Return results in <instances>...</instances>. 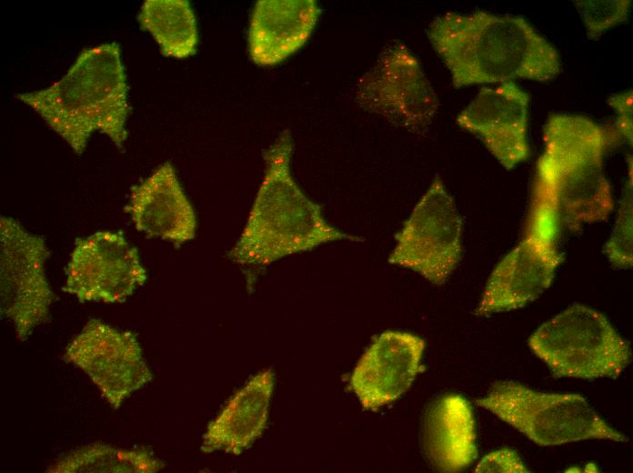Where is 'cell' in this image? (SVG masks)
<instances>
[{"instance_id":"9a60e30c","label":"cell","mask_w":633,"mask_h":473,"mask_svg":"<svg viewBox=\"0 0 633 473\" xmlns=\"http://www.w3.org/2000/svg\"><path fill=\"white\" fill-rule=\"evenodd\" d=\"M125 210L137 230L148 236L179 246L196 236L195 211L169 163L132 187Z\"/></svg>"},{"instance_id":"4fadbf2b","label":"cell","mask_w":633,"mask_h":473,"mask_svg":"<svg viewBox=\"0 0 633 473\" xmlns=\"http://www.w3.org/2000/svg\"><path fill=\"white\" fill-rule=\"evenodd\" d=\"M529 96L514 81L483 87L457 115V124L478 137L510 170L530 156L528 139Z\"/></svg>"},{"instance_id":"e0dca14e","label":"cell","mask_w":633,"mask_h":473,"mask_svg":"<svg viewBox=\"0 0 633 473\" xmlns=\"http://www.w3.org/2000/svg\"><path fill=\"white\" fill-rule=\"evenodd\" d=\"M274 386L272 369L252 377L208 425L202 452L224 451L237 456L248 449L266 428Z\"/></svg>"},{"instance_id":"ac0fdd59","label":"cell","mask_w":633,"mask_h":473,"mask_svg":"<svg viewBox=\"0 0 633 473\" xmlns=\"http://www.w3.org/2000/svg\"><path fill=\"white\" fill-rule=\"evenodd\" d=\"M423 448L432 466L443 472H457L476 459L475 420L469 402L457 394L436 399L423 426Z\"/></svg>"},{"instance_id":"3957f363","label":"cell","mask_w":633,"mask_h":473,"mask_svg":"<svg viewBox=\"0 0 633 473\" xmlns=\"http://www.w3.org/2000/svg\"><path fill=\"white\" fill-rule=\"evenodd\" d=\"M292 154L291 135L284 131L265 154L263 182L246 226L227 253L233 262L265 266L328 242H364L330 225L321 206L304 194L291 173Z\"/></svg>"},{"instance_id":"2e32d148","label":"cell","mask_w":633,"mask_h":473,"mask_svg":"<svg viewBox=\"0 0 633 473\" xmlns=\"http://www.w3.org/2000/svg\"><path fill=\"white\" fill-rule=\"evenodd\" d=\"M315 0H260L253 8L248 52L254 63L275 65L300 49L320 15Z\"/></svg>"},{"instance_id":"603a6c76","label":"cell","mask_w":633,"mask_h":473,"mask_svg":"<svg viewBox=\"0 0 633 473\" xmlns=\"http://www.w3.org/2000/svg\"><path fill=\"white\" fill-rule=\"evenodd\" d=\"M475 472H528L518 454L510 448H501L485 456Z\"/></svg>"},{"instance_id":"7c38bea8","label":"cell","mask_w":633,"mask_h":473,"mask_svg":"<svg viewBox=\"0 0 633 473\" xmlns=\"http://www.w3.org/2000/svg\"><path fill=\"white\" fill-rule=\"evenodd\" d=\"M146 278L137 250L119 233L99 231L75 240L63 290L80 302L121 303Z\"/></svg>"},{"instance_id":"ba28073f","label":"cell","mask_w":633,"mask_h":473,"mask_svg":"<svg viewBox=\"0 0 633 473\" xmlns=\"http://www.w3.org/2000/svg\"><path fill=\"white\" fill-rule=\"evenodd\" d=\"M356 100L366 111L413 133L427 130L439 106L420 61L398 40L388 43L360 78Z\"/></svg>"},{"instance_id":"44dd1931","label":"cell","mask_w":633,"mask_h":473,"mask_svg":"<svg viewBox=\"0 0 633 473\" xmlns=\"http://www.w3.org/2000/svg\"><path fill=\"white\" fill-rule=\"evenodd\" d=\"M632 161L628 162V176L624 187L613 232L603 247L610 264L619 269L632 267Z\"/></svg>"},{"instance_id":"7402d4cb","label":"cell","mask_w":633,"mask_h":473,"mask_svg":"<svg viewBox=\"0 0 633 473\" xmlns=\"http://www.w3.org/2000/svg\"><path fill=\"white\" fill-rule=\"evenodd\" d=\"M586 28L587 36L595 40L611 28L624 23L630 13L629 0L573 1Z\"/></svg>"},{"instance_id":"8992f818","label":"cell","mask_w":633,"mask_h":473,"mask_svg":"<svg viewBox=\"0 0 633 473\" xmlns=\"http://www.w3.org/2000/svg\"><path fill=\"white\" fill-rule=\"evenodd\" d=\"M476 403L539 446L586 439L628 441L578 394H547L514 381H498Z\"/></svg>"},{"instance_id":"30bf717a","label":"cell","mask_w":633,"mask_h":473,"mask_svg":"<svg viewBox=\"0 0 633 473\" xmlns=\"http://www.w3.org/2000/svg\"><path fill=\"white\" fill-rule=\"evenodd\" d=\"M49 255L42 236L27 232L12 217L1 216V315L13 324L19 340L49 317L55 299L45 271Z\"/></svg>"},{"instance_id":"9c48e42d","label":"cell","mask_w":633,"mask_h":473,"mask_svg":"<svg viewBox=\"0 0 633 473\" xmlns=\"http://www.w3.org/2000/svg\"><path fill=\"white\" fill-rule=\"evenodd\" d=\"M559 230L552 216L528 215L525 236L489 276L477 316L523 307L549 287L564 260L557 245Z\"/></svg>"},{"instance_id":"d6986e66","label":"cell","mask_w":633,"mask_h":473,"mask_svg":"<svg viewBox=\"0 0 633 473\" xmlns=\"http://www.w3.org/2000/svg\"><path fill=\"white\" fill-rule=\"evenodd\" d=\"M143 30L148 31L166 56L186 58L198 45L194 10L186 0H146L138 14Z\"/></svg>"},{"instance_id":"5bb4252c","label":"cell","mask_w":633,"mask_h":473,"mask_svg":"<svg viewBox=\"0 0 633 473\" xmlns=\"http://www.w3.org/2000/svg\"><path fill=\"white\" fill-rule=\"evenodd\" d=\"M425 342L399 331L375 338L357 364L350 386L366 409H376L403 395L420 371Z\"/></svg>"},{"instance_id":"6da1fadb","label":"cell","mask_w":633,"mask_h":473,"mask_svg":"<svg viewBox=\"0 0 633 473\" xmlns=\"http://www.w3.org/2000/svg\"><path fill=\"white\" fill-rule=\"evenodd\" d=\"M427 35L455 88L548 81L561 70L554 45L519 15L447 12L430 22Z\"/></svg>"},{"instance_id":"cb8c5ba5","label":"cell","mask_w":633,"mask_h":473,"mask_svg":"<svg viewBox=\"0 0 633 473\" xmlns=\"http://www.w3.org/2000/svg\"><path fill=\"white\" fill-rule=\"evenodd\" d=\"M608 105L617 114L616 126L628 143L632 145L633 135V92L631 89L616 93L608 99Z\"/></svg>"},{"instance_id":"5b68a950","label":"cell","mask_w":633,"mask_h":473,"mask_svg":"<svg viewBox=\"0 0 633 473\" xmlns=\"http://www.w3.org/2000/svg\"><path fill=\"white\" fill-rule=\"evenodd\" d=\"M528 345L557 377L615 378L630 362L628 343L603 314L581 304L540 326Z\"/></svg>"},{"instance_id":"277c9868","label":"cell","mask_w":633,"mask_h":473,"mask_svg":"<svg viewBox=\"0 0 633 473\" xmlns=\"http://www.w3.org/2000/svg\"><path fill=\"white\" fill-rule=\"evenodd\" d=\"M17 98L77 155L85 151L95 131L106 135L119 149L127 137L128 86L117 43L84 49L60 80Z\"/></svg>"},{"instance_id":"7a4b0ae2","label":"cell","mask_w":633,"mask_h":473,"mask_svg":"<svg viewBox=\"0 0 633 473\" xmlns=\"http://www.w3.org/2000/svg\"><path fill=\"white\" fill-rule=\"evenodd\" d=\"M531 196L548 203L560 228L578 231L605 221L614 208L604 156L610 134L582 115L551 114L543 129Z\"/></svg>"},{"instance_id":"8fae6325","label":"cell","mask_w":633,"mask_h":473,"mask_svg":"<svg viewBox=\"0 0 633 473\" xmlns=\"http://www.w3.org/2000/svg\"><path fill=\"white\" fill-rule=\"evenodd\" d=\"M63 358L82 369L115 409L153 377L136 335L95 318L71 341Z\"/></svg>"},{"instance_id":"52a82bcc","label":"cell","mask_w":633,"mask_h":473,"mask_svg":"<svg viewBox=\"0 0 633 473\" xmlns=\"http://www.w3.org/2000/svg\"><path fill=\"white\" fill-rule=\"evenodd\" d=\"M462 231L455 201L436 176L397 234L387 261L442 285L461 259Z\"/></svg>"},{"instance_id":"ffe728a7","label":"cell","mask_w":633,"mask_h":473,"mask_svg":"<svg viewBox=\"0 0 633 473\" xmlns=\"http://www.w3.org/2000/svg\"><path fill=\"white\" fill-rule=\"evenodd\" d=\"M163 463L147 448L119 449L105 444L81 447L48 468L53 473H153Z\"/></svg>"}]
</instances>
